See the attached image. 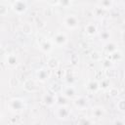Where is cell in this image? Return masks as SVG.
<instances>
[{
    "label": "cell",
    "instance_id": "cell-21",
    "mask_svg": "<svg viewBox=\"0 0 125 125\" xmlns=\"http://www.w3.org/2000/svg\"><path fill=\"white\" fill-rule=\"evenodd\" d=\"M116 107L118 108L119 111L125 112V100H120L116 104Z\"/></svg>",
    "mask_w": 125,
    "mask_h": 125
},
{
    "label": "cell",
    "instance_id": "cell-27",
    "mask_svg": "<svg viewBox=\"0 0 125 125\" xmlns=\"http://www.w3.org/2000/svg\"><path fill=\"white\" fill-rule=\"evenodd\" d=\"M6 8H7V7H6L4 4L1 5V7H0V14H1V16H5V15H6V11H7Z\"/></svg>",
    "mask_w": 125,
    "mask_h": 125
},
{
    "label": "cell",
    "instance_id": "cell-5",
    "mask_svg": "<svg viewBox=\"0 0 125 125\" xmlns=\"http://www.w3.org/2000/svg\"><path fill=\"white\" fill-rule=\"evenodd\" d=\"M73 104L78 110H86L89 106V102L85 97L77 96L73 101Z\"/></svg>",
    "mask_w": 125,
    "mask_h": 125
},
{
    "label": "cell",
    "instance_id": "cell-14",
    "mask_svg": "<svg viewBox=\"0 0 125 125\" xmlns=\"http://www.w3.org/2000/svg\"><path fill=\"white\" fill-rule=\"evenodd\" d=\"M23 88H24L26 91H28V92H34V91L37 90V86H36V84H35L32 80H27V81H25Z\"/></svg>",
    "mask_w": 125,
    "mask_h": 125
},
{
    "label": "cell",
    "instance_id": "cell-28",
    "mask_svg": "<svg viewBox=\"0 0 125 125\" xmlns=\"http://www.w3.org/2000/svg\"><path fill=\"white\" fill-rule=\"evenodd\" d=\"M91 58H92L94 61H98V60H100V55H99L97 52H94V53H92Z\"/></svg>",
    "mask_w": 125,
    "mask_h": 125
},
{
    "label": "cell",
    "instance_id": "cell-4",
    "mask_svg": "<svg viewBox=\"0 0 125 125\" xmlns=\"http://www.w3.org/2000/svg\"><path fill=\"white\" fill-rule=\"evenodd\" d=\"M12 10L18 15H22L23 13L26 12L27 5L23 0H16L12 4Z\"/></svg>",
    "mask_w": 125,
    "mask_h": 125
},
{
    "label": "cell",
    "instance_id": "cell-29",
    "mask_svg": "<svg viewBox=\"0 0 125 125\" xmlns=\"http://www.w3.org/2000/svg\"><path fill=\"white\" fill-rule=\"evenodd\" d=\"M110 95L111 96H116V95H118V90L117 89H111L110 90Z\"/></svg>",
    "mask_w": 125,
    "mask_h": 125
},
{
    "label": "cell",
    "instance_id": "cell-23",
    "mask_svg": "<svg viewBox=\"0 0 125 125\" xmlns=\"http://www.w3.org/2000/svg\"><path fill=\"white\" fill-rule=\"evenodd\" d=\"M109 87V78H106V79H103L101 82H100V88L105 90Z\"/></svg>",
    "mask_w": 125,
    "mask_h": 125
},
{
    "label": "cell",
    "instance_id": "cell-1",
    "mask_svg": "<svg viewBox=\"0 0 125 125\" xmlns=\"http://www.w3.org/2000/svg\"><path fill=\"white\" fill-rule=\"evenodd\" d=\"M8 107L11 111L13 112H21L24 109L25 107V104H24V102L23 100L21 99H19V98H14L12 100L9 101L8 103Z\"/></svg>",
    "mask_w": 125,
    "mask_h": 125
},
{
    "label": "cell",
    "instance_id": "cell-16",
    "mask_svg": "<svg viewBox=\"0 0 125 125\" xmlns=\"http://www.w3.org/2000/svg\"><path fill=\"white\" fill-rule=\"evenodd\" d=\"M59 66V61L55 58H52L48 61L47 62V67L50 69V70H54V69H57Z\"/></svg>",
    "mask_w": 125,
    "mask_h": 125
},
{
    "label": "cell",
    "instance_id": "cell-6",
    "mask_svg": "<svg viewBox=\"0 0 125 125\" xmlns=\"http://www.w3.org/2000/svg\"><path fill=\"white\" fill-rule=\"evenodd\" d=\"M52 41L54 45H56L57 47H63L67 43V36L63 32H57L54 35V38Z\"/></svg>",
    "mask_w": 125,
    "mask_h": 125
},
{
    "label": "cell",
    "instance_id": "cell-11",
    "mask_svg": "<svg viewBox=\"0 0 125 125\" xmlns=\"http://www.w3.org/2000/svg\"><path fill=\"white\" fill-rule=\"evenodd\" d=\"M42 102H43L46 105L52 106V105H54V104L57 103V99H56V96H55L54 94H46V95L43 96Z\"/></svg>",
    "mask_w": 125,
    "mask_h": 125
},
{
    "label": "cell",
    "instance_id": "cell-31",
    "mask_svg": "<svg viewBox=\"0 0 125 125\" xmlns=\"http://www.w3.org/2000/svg\"><path fill=\"white\" fill-rule=\"evenodd\" d=\"M70 1H71V2H73V1H76V0H70Z\"/></svg>",
    "mask_w": 125,
    "mask_h": 125
},
{
    "label": "cell",
    "instance_id": "cell-20",
    "mask_svg": "<svg viewBox=\"0 0 125 125\" xmlns=\"http://www.w3.org/2000/svg\"><path fill=\"white\" fill-rule=\"evenodd\" d=\"M100 38L103 41H108L110 39V32L107 30H104L100 33Z\"/></svg>",
    "mask_w": 125,
    "mask_h": 125
},
{
    "label": "cell",
    "instance_id": "cell-18",
    "mask_svg": "<svg viewBox=\"0 0 125 125\" xmlns=\"http://www.w3.org/2000/svg\"><path fill=\"white\" fill-rule=\"evenodd\" d=\"M108 60H110L112 62H115L120 61V60H121V53H120L118 50H116L115 52H113V53L109 54Z\"/></svg>",
    "mask_w": 125,
    "mask_h": 125
},
{
    "label": "cell",
    "instance_id": "cell-32",
    "mask_svg": "<svg viewBox=\"0 0 125 125\" xmlns=\"http://www.w3.org/2000/svg\"><path fill=\"white\" fill-rule=\"evenodd\" d=\"M124 122H125V117H124Z\"/></svg>",
    "mask_w": 125,
    "mask_h": 125
},
{
    "label": "cell",
    "instance_id": "cell-10",
    "mask_svg": "<svg viewBox=\"0 0 125 125\" xmlns=\"http://www.w3.org/2000/svg\"><path fill=\"white\" fill-rule=\"evenodd\" d=\"M91 114L93 116V118H96V119H101L104 116L105 114V110L104 107L102 106H95L92 108L91 110Z\"/></svg>",
    "mask_w": 125,
    "mask_h": 125
},
{
    "label": "cell",
    "instance_id": "cell-15",
    "mask_svg": "<svg viewBox=\"0 0 125 125\" xmlns=\"http://www.w3.org/2000/svg\"><path fill=\"white\" fill-rule=\"evenodd\" d=\"M86 88H87V90H89L92 93L93 92H96V91H98L100 89V83L98 81H90L87 84Z\"/></svg>",
    "mask_w": 125,
    "mask_h": 125
},
{
    "label": "cell",
    "instance_id": "cell-26",
    "mask_svg": "<svg viewBox=\"0 0 125 125\" xmlns=\"http://www.w3.org/2000/svg\"><path fill=\"white\" fill-rule=\"evenodd\" d=\"M86 123H88V124H91V123H93V121H92V120H89V119H82V120H77V124H86Z\"/></svg>",
    "mask_w": 125,
    "mask_h": 125
},
{
    "label": "cell",
    "instance_id": "cell-8",
    "mask_svg": "<svg viewBox=\"0 0 125 125\" xmlns=\"http://www.w3.org/2000/svg\"><path fill=\"white\" fill-rule=\"evenodd\" d=\"M36 76H37V78H38L39 81L44 82V81H46V80L50 77V69H49L48 67L40 68V69H38V71L36 72Z\"/></svg>",
    "mask_w": 125,
    "mask_h": 125
},
{
    "label": "cell",
    "instance_id": "cell-7",
    "mask_svg": "<svg viewBox=\"0 0 125 125\" xmlns=\"http://www.w3.org/2000/svg\"><path fill=\"white\" fill-rule=\"evenodd\" d=\"M62 94L63 97L68 98V99H75L77 97L76 90L73 86H66L62 90Z\"/></svg>",
    "mask_w": 125,
    "mask_h": 125
},
{
    "label": "cell",
    "instance_id": "cell-17",
    "mask_svg": "<svg viewBox=\"0 0 125 125\" xmlns=\"http://www.w3.org/2000/svg\"><path fill=\"white\" fill-rule=\"evenodd\" d=\"M104 49H105V51L108 54H111V53L115 52L116 50H118L117 49V45L115 43H113V42H110V41L109 42H106V44L104 46Z\"/></svg>",
    "mask_w": 125,
    "mask_h": 125
},
{
    "label": "cell",
    "instance_id": "cell-25",
    "mask_svg": "<svg viewBox=\"0 0 125 125\" xmlns=\"http://www.w3.org/2000/svg\"><path fill=\"white\" fill-rule=\"evenodd\" d=\"M70 3H71L70 0H60V2H59V4L62 5V6H63V7H67V6H69Z\"/></svg>",
    "mask_w": 125,
    "mask_h": 125
},
{
    "label": "cell",
    "instance_id": "cell-13",
    "mask_svg": "<svg viewBox=\"0 0 125 125\" xmlns=\"http://www.w3.org/2000/svg\"><path fill=\"white\" fill-rule=\"evenodd\" d=\"M85 32L88 35H95L97 33V26L94 23H88L85 25Z\"/></svg>",
    "mask_w": 125,
    "mask_h": 125
},
{
    "label": "cell",
    "instance_id": "cell-30",
    "mask_svg": "<svg viewBox=\"0 0 125 125\" xmlns=\"http://www.w3.org/2000/svg\"><path fill=\"white\" fill-rule=\"evenodd\" d=\"M122 39H123V41L125 42V31L122 32Z\"/></svg>",
    "mask_w": 125,
    "mask_h": 125
},
{
    "label": "cell",
    "instance_id": "cell-9",
    "mask_svg": "<svg viewBox=\"0 0 125 125\" xmlns=\"http://www.w3.org/2000/svg\"><path fill=\"white\" fill-rule=\"evenodd\" d=\"M53 41L52 40H47L46 38H44L43 40H40V43H39V46H40V49L45 52V53H48L50 52L52 49H53Z\"/></svg>",
    "mask_w": 125,
    "mask_h": 125
},
{
    "label": "cell",
    "instance_id": "cell-3",
    "mask_svg": "<svg viewBox=\"0 0 125 125\" xmlns=\"http://www.w3.org/2000/svg\"><path fill=\"white\" fill-rule=\"evenodd\" d=\"M63 24L68 29H74L79 24V20L75 15H67L63 19Z\"/></svg>",
    "mask_w": 125,
    "mask_h": 125
},
{
    "label": "cell",
    "instance_id": "cell-12",
    "mask_svg": "<svg viewBox=\"0 0 125 125\" xmlns=\"http://www.w3.org/2000/svg\"><path fill=\"white\" fill-rule=\"evenodd\" d=\"M6 62L9 66L11 67H15L17 66L18 64V58L16 57V55L14 54H9L7 57H6Z\"/></svg>",
    "mask_w": 125,
    "mask_h": 125
},
{
    "label": "cell",
    "instance_id": "cell-2",
    "mask_svg": "<svg viewBox=\"0 0 125 125\" xmlns=\"http://www.w3.org/2000/svg\"><path fill=\"white\" fill-rule=\"evenodd\" d=\"M54 115L58 118V119H66L68 118V116L70 115V109L66 106V105H59L55 110H54Z\"/></svg>",
    "mask_w": 125,
    "mask_h": 125
},
{
    "label": "cell",
    "instance_id": "cell-24",
    "mask_svg": "<svg viewBox=\"0 0 125 125\" xmlns=\"http://www.w3.org/2000/svg\"><path fill=\"white\" fill-rule=\"evenodd\" d=\"M105 74H106L107 78H112V77L115 75V71L109 67V68H106V69H105Z\"/></svg>",
    "mask_w": 125,
    "mask_h": 125
},
{
    "label": "cell",
    "instance_id": "cell-22",
    "mask_svg": "<svg viewBox=\"0 0 125 125\" xmlns=\"http://www.w3.org/2000/svg\"><path fill=\"white\" fill-rule=\"evenodd\" d=\"M22 32L25 34H30L32 32V27L29 23H23L22 25Z\"/></svg>",
    "mask_w": 125,
    "mask_h": 125
},
{
    "label": "cell",
    "instance_id": "cell-19",
    "mask_svg": "<svg viewBox=\"0 0 125 125\" xmlns=\"http://www.w3.org/2000/svg\"><path fill=\"white\" fill-rule=\"evenodd\" d=\"M112 5H113V0H101L100 2V7L104 10L110 9Z\"/></svg>",
    "mask_w": 125,
    "mask_h": 125
}]
</instances>
